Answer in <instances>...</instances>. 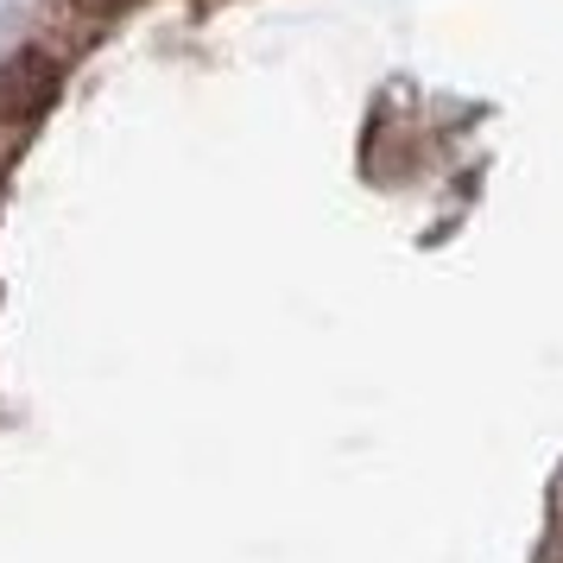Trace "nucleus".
<instances>
[{
  "label": "nucleus",
  "mask_w": 563,
  "mask_h": 563,
  "mask_svg": "<svg viewBox=\"0 0 563 563\" xmlns=\"http://www.w3.org/2000/svg\"><path fill=\"white\" fill-rule=\"evenodd\" d=\"M57 82H64V70H57L52 52H38V45L0 57V128H26V121H38V114L52 108Z\"/></svg>",
  "instance_id": "obj_1"
},
{
  "label": "nucleus",
  "mask_w": 563,
  "mask_h": 563,
  "mask_svg": "<svg viewBox=\"0 0 563 563\" xmlns=\"http://www.w3.org/2000/svg\"><path fill=\"white\" fill-rule=\"evenodd\" d=\"M77 7H82V13H102V20H108V13H121V7H133V0H77Z\"/></svg>",
  "instance_id": "obj_2"
}]
</instances>
